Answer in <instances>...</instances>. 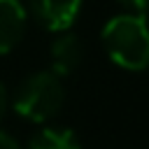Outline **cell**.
Masks as SVG:
<instances>
[{
	"mask_svg": "<svg viewBox=\"0 0 149 149\" xmlns=\"http://www.w3.org/2000/svg\"><path fill=\"white\" fill-rule=\"evenodd\" d=\"M28 149H81L70 128H42L28 142Z\"/></svg>",
	"mask_w": 149,
	"mask_h": 149,
	"instance_id": "8992f818",
	"label": "cell"
},
{
	"mask_svg": "<svg viewBox=\"0 0 149 149\" xmlns=\"http://www.w3.org/2000/svg\"><path fill=\"white\" fill-rule=\"evenodd\" d=\"M126 14H133V16H140L144 21H149V0H116Z\"/></svg>",
	"mask_w": 149,
	"mask_h": 149,
	"instance_id": "52a82bcc",
	"label": "cell"
},
{
	"mask_svg": "<svg viewBox=\"0 0 149 149\" xmlns=\"http://www.w3.org/2000/svg\"><path fill=\"white\" fill-rule=\"evenodd\" d=\"M81 5H84V0H30L33 16L40 21L42 28H47L51 33L68 30L77 21Z\"/></svg>",
	"mask_w": 149,
	"mask_h": 149,
	"instance_id": "3957f363",
	"label": "cell"
},
{
	"mask_svg": "<svg viewBox=\"0 0 149 149\" xmlns=\"http://www.w3.org/2000/svg\"><path fill=\"white\" fill-rule=\"evenodd\" d=\"M63 102H65V88L61 84V77H56L51 70L28 74L12 95L14 112L35 123L56 116Z\"/></svg>",
	"mask_w": 149,
	"mask_h": 149,
	"instance_id": "7a4b0ae2",
	"label": "cell"
},
{
	"mask_svg": "<svg viewBox=\"0 0 149 149\" xmlns=\"http://www.w3.org/2000/svg\"><path fill=\"white\" fill-rule=\"evenodd\" d=\"M0 149H21V144L16 142V137L7 130H0Z\"/></svg>",
	"mask_w": 149,
	"mask_h": 149,
	"instance_id": "ba28073f",
	"label": "cell"
},
{
	"mask_svg": "<svg viewBox=\"0 0 149 149\" xmlns=\"http://www.w3.org/2000/svg\"><path fill=\"white\" fill-rule=\"evenodd\" d=\"M28 12L21 0H0V56L9 54L23 37Z\"/></svg>",
	"mask_w": 149,
	"mask_h": 149,
	"instance_id": "5b68a950",
	"label": "cell"
},
{
	"mask_svg": "<svg viewBox=\"0 0 149 149\" xmlns=\"http://www.w3.org/2000/svg\"><path fill=\"white\" fill-rule=\"evenodd\" d=\"M81 58H84V47H81L79 37L72 35V33H68V30L58 33V37L49 47L51 72L56 77H68V74H72L79 68Z\"/></svg>",
	"mask_w": 149,
	"mask_h": 149,
	"instance_id": "277c9868",
	"label": "cell"
},
{
	"mask_svg": "<svg viewBox=\"0 0 149 149\" xmlns=\"http://www.w3.org/2000/svg\"><path fill=\"white\" fill-rule=\"evenodd\" d=\"M100 40L109 61L119 68L133 72L149 68V21L133 14H119L102 26Z\"/></svg>",
	"mask_w": 149,
	"mask_h": 149,
	"instance_id": "6da1fadb",
	"label": "cell"
},
{
	"mask_svg": "<svg viewBox=\"0 0 149 149\" xmlns=\"http://www.w3.org/2000/svg\"><path fill=\"white\" fill-rule=\"evenodd\" d=\"M7 105H9V95H7V88H5V84L0 81V119L5 116V112H7Z\"/></svg>",
	"mask_w": 149,
	"mask_h": 149,
	"instance_id": "9c48e42d",
	"label": "cell"
}]
</instances>
